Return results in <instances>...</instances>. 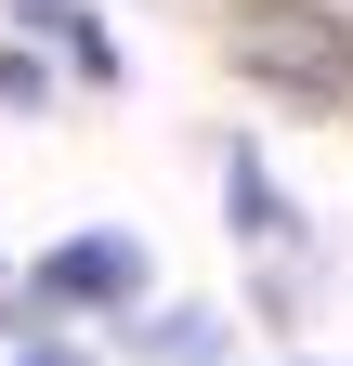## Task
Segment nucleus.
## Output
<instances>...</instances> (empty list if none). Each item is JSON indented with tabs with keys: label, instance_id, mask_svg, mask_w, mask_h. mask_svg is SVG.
<instances>
[{
	"label": "nucleus",
	"instance_id": "39448f33",
	"mask_svg": "<svg viewBox=\"0 0 353 366\" xmlns=\"http://www.w3.org/2000/svg\"><path fill=\"white\" fill-rule=\"evenodd\" d=\"M301 39H314V26H301ZM262 66H275V79H301V53H288V39H262ZM314 79H327V92H353V66H340V53H314Z\"/></svg>",
	"mask_w": 353,
	"mask_h": 366
},
{
	"label": "nucleus",
	"instance_id": "7ed1b4c3",
	"mask_svg": "<svg viewBox=\"0 0 353 366\" xmlns=\"http://www.w3.org/2000/svg\"><path fill=\"white\" fill-rule=\"evenodd\" d=\"M223 197H236L249 236H288V209H275V183H262V157H249V144H236V170H223Z\"/></svg>",
	"mask_w": 353,
	"mask_h": 366
},
{
	"label": "nucleus",
	"instance_id": "20e7f679",
	"mask_svg": "<svg viewBox=\"0 0 353 366\" xmlns=\"http://www.w3.org/2000/svg\"><path fill=\"white\" fill-rule=\"evenodd\" d=\"M53 39H66V66H79V79H92V92H118V39H105L92 14H66Z\"/></svg>",
	"mask_w": 353,
	"mask_h": 366
},
{
	"label": "nucleus",
	"instance_id": "f03ea898",
	"mask_svg": "<svg viewBox=\"0 0 353 366\" xmlns=\"http://www.w3.org/2000/svg\"><path fill=\"white\" fill-rule=\"evenodd\" d=\"M144 353H170V366H209V353H223V314H157V327H144Z\"/></svg>",
	"mask_w": 353,
	"mask_h": 366
},
{
	"label": "nucleus",
	"instance_id": "f257e3e1",
	"mask_svg": "<svg viewBox=\"0 0 353 366\" xmlns=\"http://www.w3.org/2000/svg\"><path fill=\"white\" fill-rule=\"evenodd\" d=\"M144 236H131V222H92V236H66L53 262H39V301H66V314H131L144 301Z\"/></svg>",
	"mask_w": 353,
	"mask_h": 366
},
{
	"label": "nucleus",
	"instance_id": "423d86ee",
	"mask_svg": "<svg viewBox=\"0 0 353 366\" xmlns=\"http://www.w3.org/2000/svg\"><path fill=\"white\" fill-rule=\"evenodd\" d=\"M26 366H92V353H26Z\"/></svg>",
	"mask_w": 353,
	"mask_h": 366
}]
</instances>
